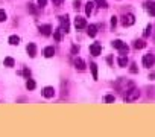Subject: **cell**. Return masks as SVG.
Returning a JSON list of instances; mask_svg holds the SVG:
<instances>
[{
    "label": "cell",
    "mask_w": 155,
    "mask_h": 137,
    "mask_svg": "<svg viewBox=\"0 0 155 137\" xmlns=\"http://www.w3.org/2000/svg\"><path fill=\"white\" fill-rule=\"evenodd\" d=\"M114 87H116L122 95H125V93H128L131 89H134V87H135V84H134L132 81H126V79H123V78H122V79H119V81L114 84Z\"/></svg>",
    "instance_id": "obj_1"
},
{
    "label": "cell",
    "mask_w": 155,
    "mask_h": 137,
    "mask_svg": "<svg viewBox=\"0 0 155 137\" xmlns=\"http://www.w3.org/2000/svg\"><path fill=\"white\" fill-rule=\"evenodd\" d=\"M140 98V90L138 89H131L128 93H125L123 95V99H125V102H134V101H137Z\"/></svg>",
    "instance_id": "obj_2"
},
{
    "label": "cell",
    "mask_w": 155,
    "mask_h": 137,
    "mask_svg": "<svg viewBox=\"0 0 155 137\" xmlns=\"http://www.w3.org/2000/svg\"><path fill=\"white\" fill-rule=\"evenodd\" d=\"M113 47H116V49L119 50V53H120V55H126V53H128V50H129V47H128L122 40H114V41H113Z\"/></svg>",
    "instance_id": "obj_3"
},
{
    "label": "cell",
    "mask_w": 155,
    "mask_h": 137,
    "mask_svg": "<svg viewBox=\"0 0 155 137\" xmlns=\"http://www.w3.org/2000/svg\"><path fill=\"white\" fill-rule=\"evenodd\" d=\"M134 23H135V17H134V14H125V15L122 17V25H123L125 28L132 26Z\"/></svg>",
    "instance_id": "obj_4"
},
{
    "label": "cell",
    "mask_w": 155,
    "mask_h": 137,
    "mask_svg": "<svg viewBox=\"0 0 155 137\" xmlns=\"http://www.w3.org/2000/svg\"><path fill=\"white\" fill-rule=\"evenodd\" d=\"M59 23H61V29L67 34L70 32V22H68V17L67 15H61L59 17Z\"/></svg>",
    "instance_id": "obj_5"
},
{
    "label": "cell",
    "mask_w": 155,
    "mask_h": 137,
    "mask_svg": "<svg viewBox=\"0 0 155 137\" xmlns=\"http://www.w3.org/2000/svg\"><path fill=\"white\" fill-rule=\"evenodd\" d=\"M74 28H76L78 31H79V29H85V28H87V22H85V18L78 15V17L74 18Z\"/></svg>",
    "instance_id": "obj_6"
},
{
    "label": "cell",
    "mask_w": 155,
    "mask_h": 137,
    "mask_svg": "<svg viewBox=\"0 0 155 137\" xmlns=\"http://www.w3.org/2000/svg\"><path fill=\"white\" fill-rule=\"evenodd\" d=\"M141 62H143V65H144V67H152V65H153V62H155V56H153V55H150V53H147V55H144V56H143Z\"/></svg>",
    "instance_id": "obj_7"
},
{
    "label": "cell",
    "mask_w": 155,
    "mask_h": 137,
    "mask_svg": "<svg viewBox=\"0 0 155 137\" xmlns=\"http://www.w3.org/2000/svg\"><path fill=\"white\" fill-rule=\"evenodd\" d=\"M26 50H28V55H29L31 58H35V56H37V44H35V43H29V44L26 46Z\"/></svg>",
    "instance_id": "obj_8"
},
{
    "label": "cell",
    "mask_w": 155,
    "mask_h": 137,
    "mask_svg": "<svg viewBox=\"0 0 155 137\" xmlns=\"http://www.w3.org/2000/svg\"><path fill=\"white\" fill-rule=\"evenodd\" d=\"M90 52H91L93 56H97V55H101V52H102V46H101L99 43H94V44L90 46Z\"/></svg>",
    "instance_id": "obj_9"
},
{
    "label": "cell",
    "mask_w": 155,
    "mask_h": 137,
    "mask_svg": "<svg viewBox=\"0 0 155 137\" xmlns=\"http://www.w3.org/2000/svg\"><path fill=\"white\" fill-rule=\"evenodd\" d=\"M43 96H44L46 99L53 98V96H55V89H53V87H44V90H43Z\"/></svg>",
    "instance_id": "obj_10"
},
{
    "label": "cell",
    "mask_w": 155,
    "mask_h": 137,
    "mask_svg": "<svg viewBox=\"0 0 155 137\" xmlns=\"http://www.w3.org/2000/svg\"><path fill=\"white\" fill-rule=\"evenodd\" d=\"M73 62H74V67H76L79 72H84V70H85V62H84L81 58H74Z\"/></svg>",
    "instance_id": "obj_11"
},
{
    "label": "cell",
    "mask_w": 155,
    "mask_h": 137,
    "mask_svg": "<svg viewBox=\"0 0 155 137\" xmlns=\"http://www.w3.org/2000/svg\"><path fill=\"white\" fill-rule=\"evenodd\" d=\"M40 32H41L43 35L49 37V35L52 34V26H50V25H41V26H40Z\"/></svg>",
    "instance_id": "obj_12"
},
{
    "label": "cell",
    "mask_w": 155,
    "mask_h": 137,
    "mask_svg": "<svg viewBox=\"0 0 155 137\" xmlns=\"http://www.w3.org/2000/svg\"><path fill=\"white\" fill-rule=\"evenodd\" d=\"M8 43H9L11 46H18V44H20V37H18V35H11V37L8 38Z\"/></svg>",
    "instance_id": "obj_13"
},
{
    "label": "cell",
    "mask_w": 155,
    "mask_h": 137,
    "mask_svg": "<svg viewBox=\"0 0 155 137\" xmlns=\"http://www.w3.org/2000/svg\"><path fill=\"white\" fill-rule=\"evenodd\" d=\"M117 64H119L120 67H126V65H128V56H126V55H120V56L117 58Z\"/></svg>",
    "instance_id": "obj_14"
},
{
    "label": "cell",
    "mask_w": 155,
    "mask_h": 137,
    "mask_svg": "<svg viewBox=\"0 0 155 137\" xmlns=\"http://www.w3.org/2000/svg\"><path fill=\"white\" fill-rule=\"evenodd\" d=\"M87 34L90 35V37H96V34H97V26L96 25H90V26H87Z\"/></svg>",
    "instance_id": "obj_15"
},
{
    "label": "cell",
    "mask_w": 155,
    "mask_h": 137,
    "mask_svg": "<svg viewBox=\"0 0 155 137\" xmlns=\"http://www.w3.org/2000/svg\"><path fill=\"white\" fill-rule=\"evenodd\" d=\"M55 55V49H53V46H47L46 49H44V56L46 58H52Z\"/></svg>",
    "instance_id": "obj_16"
},
{
    "label": "cell",
    "mask_w": 155,
    "mask_h": 137,
    "mask_svg": "<svg viewBox=\"0 0 155 137\" xmlns=\"http://www.w3.org/2000/svg\"><path fill=\"white\" fill-rule=\"evenodd\" d=\"M93 11H94V3H93V2H88V3L85 5V14L90 17V15L93 14Z\"/></svg>",
    "instance_id": "obj_17"
},
{
    "label": "cell",
    "mask_w": 155,
    "mask_h": 137,
    "mask_svg": "<svg viewBox=\"0 0 155 137\" xmlns=\"http://www.w3.org/2000/svg\"><path fill=\"white\" fill-rule=\"evenodd\" d=\"M62 34H65V32H64L61 28L56 29V31L53 32V38H55V41H61V40H62Z\"/></svg>",
    "instance_id": "obj_18"
},
{
    "label": "cell",
    "mask_w": 155,
    "mask_h": 137,
    "mask_svg": "<svg viewBox=\"0 0 155 137\" xmlns=\"http://www.w3.org/2000/svg\"><path fill=\"white\" fill-rule=\"evenodd\" d=\"M3 64H5V67H14L15 61H14L12 56H6V58L3 59Z\"/></svg>",
    "instance_id": "obj_19"
},
{
    "label": "cell",
    "mask_w": 155,
    "mask_h": 137,
    "mask_svg": "<svg viewBox=\"0 0 155 137\" xmlns=\"http://www.w3.org/2000/svg\"><path fill=\"white\" fill-rule=\"evenodd\" d=\"M146 6H147V12L152 17H155V2H149V3H146Z\"/></svg>",
    "instance_id": "obj_20"
},
{
    "label": "cell",
    "mask_w": 155,
    "mask_h": 137,
    "mask_svg": "<svg viewBox=\"0 0 155 137\" xmlns=\"http://www.w3.org/2000/svg\"><path fill=\"white\" fill-rule=\"evenodd\" d=\"M90 70H91V73H93V79H97V65H96L94 62L90 64Z\"/></svg>",
    "instance_id": "obj_21"
},
{
    "label": "cell",
    "mask_w": 155,
    "mask_h": 137,
    "mask_svg": "<svg viewBox=\"0 0 155 137\" xmlns=\"http://www.w3.org/2000/svg\"><path fill=\"white\" fill-rule=\"evenodd\" d=\"M134 47H135V49H143V47H146L144 40H137V41H134Z\"/></svg>",
    "instance_id": "obj_22"
},
{
    "label": "cell",
    "mask_w": 155,
    "mask_h": 137,
    "mask_svg": "<svg viewBox=\"0 0 155 137\" xmlns=\"http://www.w3.org/2000/svg\"><path fill=\"white\" fill-rule=\"evenodd\" d=\"M35 87H37L35 81H32V79H29V78H28V81H26V89H28V90H34Z\"/></svg>",
    "instance_id": "obj_23"
},
{
    "label": "cell",
    "mask_w": 155,
    "mask_h": 137,
    "mask_svg": "<svg viewBox=\"0 0 155 137\" xmlns=\"http://www.w3.org/2000/svg\"><path fill=\"white\" fill-rule=\"evenodd\" d=\"M96 5H97L99 8H104V9H107V8H108L107 0H96Z\"/></svg>",
    "instance_id": "obj_24"
},
{
    "label": "cell",
    "mask_w": 155,
    "mask_h": 137,
    "mask_svg": "<svg viewBox=\"0 0 155 137\" xmlns=\"http://www.w3.org/2000/svg\"><path fill=\"white\" fill-rule=\"evenodd\" d=\"M6 18H8L6 12H5L3 9H0V23H2V22H6Z\"/></svg>",
    "instance_id": "obj_25"
},
{
    "label": "cell",
    "mask_w": 155,
    "mask_h": 137,
    "mask_svg": "<svg viewBox=\"0 0 155 137\" xmlns=\"http://www.w3.org/2000/svg\"><path fill=\"white\" fill-rule=\"evenodd\" d=\"M114 99H116V98H114L113 95H107V96H105V102H108V104H110V102H114Z\"/></svg>",
    "instance_id": "obj_26"
},
{
    "label": "cell",
    "mask_w": 155,
    "mask_h": 137,
    "mask_svg": "<svg viewBox=\"0 0 155 137\" xmlns=\"http://www.w3.org/2000/svg\"><path fill=\"white\" fill-rule=\"evenodd\" d=\"M116 25H117V17H111V29H114L116 28Z\"/></svg>",
    "instance_id": "obj_27"
},
{
    "label": "cell",
    "mask_w": 155,
    "mask_h": 137,
    "mask_svg": "<svg viewBox=\"0 0 155 137\" xmlns=\"http://www.w3.org/2000/svg\"><path fill=\"white\" fill-rule=\"evenodd\" d=\"M150 32H152V26L149 25V26L146 28V31H144V34H143V35H144V37H149V35H150Z\"/></svg>",
    "instance_id": "obj_28"
},
{
    "label": "cell",
    "mask_w": 155,
    "mask_h": 137,
    "mask_svg": "<svg viewBox=\"0 0 155 137\" xmlns=\"http://www.w3.org/2000/svg\"><path fill=\"white\" fill-rule=\"evenodd\" d=\"M37 2H38V6L40 8H44L47 5V0H37Z\"/></svg>",
    "instance_id": "obj_29"
},
{
    "label": "cell",
    "mask_w": 155,
    "mask_h": 137,
    "mask_svg": "<svg viewBox=\"0 0 155 137\" xmlns=\"http://www.w3.org/2000/svg\"><path fill=\"white\" fill-rule=\"evenodd\" d=\"M62 2H64V0H52V3H53L55 6H61Z\"/></svg>",
    "instance_id": "obj_30"
},
{
    "label": "cell",
    "mask_w": 155,
    "mask_h": 137,
    "mask_svg": "<svg viewBox=\"0 0 155 137\" xmlns=\"http://www.w3.org/2000/svg\"><path fill=\"white\" fill-rule=\"evenodd\" d=\"M129 70H131V73H137L138 70H137V65L135 64H131V68H129Z\"/></svg>",
    "instance_id": "obj_31"
},
{
    "label": "cell",
    "mask_w": 155,
    "mask_h": 137,
    "mask_svg": "<svg viewBox=\"0 0 155 137\" xmlns=\"http://www.w3.org/2000/svg\"><path fill=\"white\" fill-rule=\"evenodd\" d=\"M28 9H29V12H32V14H37V9L34 8V5H29V6H28Z\"/></svg>",
    "instance_id": "obj_32"
},
{
    "label": "cell",
    "mask_w": 155,
    "mask_h": 137,
    "mask_svg": "<svg viewBox=\"0 0 155 137\" xmlns=\"http://www.w3.org/2000/svg\"><path fill=\"white\" fill-rule=\"evenodd\" d=\"M73 5H74V9H79L81 8V2H79V0H74Z\"/></svg>",
    "instance_id": "obj_33"
},
{
    "label": "cell",
    "mask_w": 155,
    "mask_h": 137,
    "mask_svg": "<svg viewBox=\"0 0 155 137\" xmlns=\"http://www.w3.org/2000/svg\"><path fill=\"white\" fill-rule=\"evenodd\" d=\"M23 75H25L26 78H29V76H31V70H29V68H25V70H23Z\"/></svg>",
    "instance_id": "obj_34"
},
{
    "label": "cell",
    "mask_w": 155,
    "mask_h": 137,
    "mask_svg": "<svg viewBox=\"0 0 155 137\" xmlns=\"http://www.w3.org/2000/svg\"><path fill=\"white\" fill-rule=\"evenodd\" d=\"M71 52H73V53H78V52H79V47H78V46H73V47H71Z\"/></svg>",
    "instance_id": "obj_35"
},
{
    "label": "cell",
    "mask_w": 155,
    "mask_h": 137,
    "mask_svg": "<svg viewBox=\"0 0 155 137\" xmlns=\"http://www.w3.org/2000/svg\"><path fill=\"white\" fill-rule=\"evenodd\" d=\"M107 61H108V64H113V58H111V56H108V59H107Z\"/></svg>",
    "instance_id": "obj_36"
}]
</instances>
